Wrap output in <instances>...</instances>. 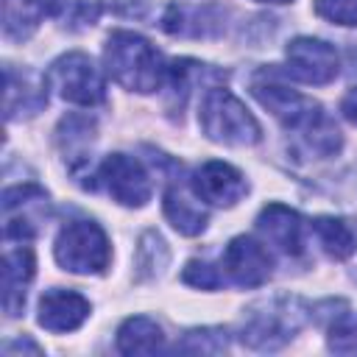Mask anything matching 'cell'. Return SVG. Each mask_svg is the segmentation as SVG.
Returning a JSON list of instances; mask_svg holds the SVG:
<instances>
[{"label": "cell", "mask_w": 357, "mask_h": 357, "mask_svg": "<svg viewBox=\"0 0 357 357\" xmlns=\"http://www.w3.org/2000/svg\"><path fill=\"white\" fill-rule=\"evenodd\" d=\"M287 56V70L284 75L304 81V84H329L337 75V53L329 42L312 39V36H298L284 47Z\"/></svg>", "instance_id": "cell-7"}, {"label": "cell", "mask_w": 357, "mask_h": 357, "mask_svg": "<svg viewBox=\"0 0 357 357\" xmlns=\"http://www.w3.org/2000/svg\"><path fill=\"white\" fill-rule=\"evenodd\" d=\"M259 3H290V0H259Z\"/></svg>", "instance_id": "cell-27"}, {"label": "cell", "mask_w": 357, "mask_h": 357, "mask_svg": "<svg viewBox=\"0 0 357 357\" xmlns=\"http://www.w3.org/2000/svg\"><path fill=\"white\" fill-rule=\"evenodd\" d=\"M296 301H268L262 312H254L243 326V343L251 349H279L293 337L301 324V312L293 310Z\"/></svg>", "instance_id": "cell-8"}, {"label": "cell", "mask_w": 357, "mask_h": 357, "mask_svg": "<svg viewBox=\"0 0 357 357\" xmlns=\"http://www.w3.org/2000/svg\"><path fill=\"white\" fill-rule=\"evenodd\" d=\"M6 120H14L20 114H36L47 103V81L22 70L17 73L11 64H6Z\"/></svg>", "instance_id": "cell-15"}, {"label": "cell", "mask_w": 357, "mask_h": 357, "mask_svg": "<svg viewBox=\"0 0 357 357\" xmlns=\"http://www.w3.org/2000/svg\"><path fill=\"white\" fill-rule=\"evenodd\" d=\"M329 349L337 354H357V315H340L332 324Z\"/></svg>", "instance_id": "cell-24"}, {"label": "cell", "mask_w": 357, "mask_h": 357, "mask_svg": "<svg viewBox=\"0 0 357 357\" xmlns=\"http://www.w3.org/2000/svg\"><path fill=\"white\" fill-rule=\"evenodd\" d=\"M47 209V192L36 184H17L3 192V231L6 240L33 237Z\"/></svg>", "instance_id": "cell-9"}, {"label": "cell", "mask_w": 357, "mask_h": 357, "mask_svg": "<svg viewBox=\"0 0 357 357\" xmlns=\"http://www.w3.org/2000/svg\"><path fill=\"white\" fill-rule=\"evenodd\" d=\"M340 112H343L346 120L357 123V86H351V89L346 92V98H343V103H340Z\"/></svg>", "instance_id": "cell-26"}, {"label": "cell", "mask_w": 357, "mask_h": 357, "mask_svg": "<svg viewBox=\"0 0 357 357\" xmlns=\"http://www.w3.org/2000/svg\"><path fill=\"white\" fill-rule=\"evenodd\" d=\"M47 6L42 0H3V36L25 42L42 22Z\"/></svg>", "instance_id": "cell-20"}, {"label": "cell", "mask_w": 357, "mask_h": 357, "mask_svg": "<svg viewBox=\"0 0 357 357\" xmlns=\"http://www.w3.org/2000/svg\"><path fill=\"white\" fill-rule=\"evenodd\" d=\"M56 262L70 273H100L109 265V240L95 220L67 223L53 245Z\"/></svg>", "instance_id": "cell-4"}, {"label": "cell", "mask_w": 357, "mask_h": 357, "mask_svg": "<svg viewBox=\"0 0 357 357\" xmlns=\"http://www.w3.org/2000/svg\"><path fill=\"white\" fill-rule=\"evenodd\" d=\"M162 28L173 36H218L223 31V11L215 6H170Z\"/></svg>", "instance_id": "cell-16"}, {"label": "cell", "mask_w": 357, "mask_h": 357, "mask_svg": "<svg viewBox=\"0 0 357 357\" xmlns=\"http://www.w3.org/2000/svg\"><path fill=\"white\" fill-rule=\"evenodd\" d=\"M165 346V335L162 326L145 315H134L128 321H123V326L117 329V349L123 354H156Z\"/></svg>", "instance_id": "cell-19"}, {"label": "cell", "mask_w": 357, "mask_h": 357, "mask_svg": "<svg viewBox=\"0 0 357 357\" xmlns=\"http://www.w3.org/2000/svg\"><path fill=\"white\" fill-rule=\"evenodd\" d=\"M45 81L61 100L78 103V106H95L106 98V81L95 61L86 53H64L59 56L47 73Z\"/></svg>", "instance_id": "cell-5"}, {"label": "cell", "mask_w": 357, "mask_h": 357, "mask_svg": "<svg viewBox=\"0 0 357 357\" xmlns=\"http://www.w3.org/2000/svg\"><path fill=\"white\" fill-rule=\"evenodd\" d=\"M103 64L112 81L131 92H153L162 86L167 67L159 50L134 31H114L103 47Z\"/></svg>", "instance_id": "cell-2"}, {"label": "cell", "mask_w": 357, "mask_h": 357, "mask_svg": "<svg viewBox=\"0 0 357 357\" xmlns=\"http://www.w3.org/2000/svg\"><path fill=\"white\" fill-rule=\"evenodd\" d=\"M98 181L123 206H145L151 201V178L128 153H109L98 167Z\"/></svg>", "instance_id": "cell-6"}, {"label": "cell", "mask_w": 357, "mask_h": 357, "mask_svg": "<svg viewBox=\"0 0 357 357\" xmlns=\"http://www.w3.org/2000/svg\"><path fill=\"white\" fill-rule=\"evenodd\" d=\"M315 14L335 25H357V0H315Z\"/></svg>", "instance_id": "cell-25"}, {"label": "cell", "mask_w": 357, "mask_h": 357, "mask_svg": "<svg viewBox=\"0 0 357 357\" xmlns=\"http://www.w3.org/2000/svg\"><path fill=\"white\" fill-rule=\"evenodd\" d=\"M190 187H192V195L206 201V204H215V206H234L245 192H248V184L243 178V173L226 162H204L192 178H190Z\"/></svg>", "instance_id": "cell-11"}, {"label": "cell", "mask_w": 357, "mask_h": 357, "mask_svg": "<svg viewBox=\"0 0 357 357\" xmlns=\"http://www.w3.org/2000/svg\"><path fill=\"white\" fill-rule=\"evenodd\" d=\"M165 218L178 234H187V237H195L206 229V209L190 201L178 184H170L165 192Z\"/></svg>", "instance_id": "cell-18"}, {"label": "cell", "mask_w": 357, "mask_h": 357, "mask_svg": "<svg viewBox=\"0 0 357 357\" xmlns=\"http://www.w3.org/2000/svg\"><path fill=\"white\" fill-rule=\"evenodd\" d=\"M251 92L287 131L298 134V139L310 153L332 156L340 148V128L324 112V106L315 103L312 98L284 86L282 81H273L271 73L257 75L251 84Z\"/></svg>", "instance_id": "cell-1"}, {"label": "cell", "mask_w": 357, "mask_h": 357, "mask_svg": "<svg viewBox=\"0 0 357 357\" xmlns=\"http://www.w3.org/2000/svg\"><path fill=\"white\" fill-rule=\"evenodd\" d=\"M312 231L318 237V243L324 245V251L332 257V259H346L351 251H354V231L346 220L340 218H315L312 220Z\"/></svg>", "instance_id": "cell-21"}, {"label": "cell", "mask_w": 357, "mask_h": 357, "mask_svg": "<svg viewBox=\"0 0 357 357\" xmlns=\"http://www.w3.org/2000/svg\"><path fill=\"white\" fill-rule=\"evenodd\" d=\"M229 346V337L223 329H192L184 335L181 343H176L178 351H201V354H218V351H226Z\"/></svg>", "instance_id": "cell-22"}, {"label": "cell", "mask_w": 357, "mask_h": 357, "mask_svg": "<svg viewBox=\"0 0 357 357\" xmlns=\"http://www.w3.org/2000/svg\"><path fill=\"white\" fill-rule=\"evenodd\" d=\"M181 279L187 284H192V287H201V290H215V287H220L226 282L223 268H215L212 262H204V259H190L184 265Z\"/></svg>", "instance_id": "cell-23"}, {"label": "cell", "mask_w": 357, "mask_h": 357, "mask_svg": "<svg viewBox=\"0 0 357 357\" xmlns=\"http://www.w3.org/2000/svg\"><path fill=\"white\" fill-rule=\"evenodd\" d=\"M59 148L67 159V165L73 170H78L81 165L89 162V145L95 139V120L84 117V114H70L59 123Z\"/></svg>", "instance_id": "cell-17"}, {"label": "cell", "mask_w": 357, "mask_h": 357, "mask_svg": "<svg viewBox=\"0 0 357 357\" xmlns=\"http://www.w3.org/2000/svg\"><path fill=\"white\" fill-rule=\"evenodd\" d=\"M257 231L279 251L296 257L304 251V223L301 215L284 204H268L257 218Z\"/></svg>", "instance_id": "cell-12"}, {"label": "cell", "mask_w": 357, "mask_h": 357, "mask_svg": "<svg viewBox=\"0 0 357 357\" xmlns=\"http://www.w3.org/2000/svg\"><path fill=\"white\" fill-rule=\"evenodd\" d=\"M220 268H223V276H229L234 284L257 287V284L268 282L273 259H271V254H268V248L262 243H257L254 237L240 234L226 245Z\"/></svg>", "instance_id": "cell-10"}, {"label": "cell", "mask_w": 357, "mask_h": 357, "mask_svg": "<svg viewBox=\"0 0 357 357\" xmlns=\"http://www.w3.org/2000/svg\"><path fill=\"white\" fill-rule=\"evenodd\" d=\"M89 318V301L75 290L53 287L39 298V326L47 332H73Z\"/></svg>", "instance_id": "cell-13"}, {"label": "cell", "mask_w": 357, "mask_h": 357, "mask_svg": "<svg viewBox=\"0 0 357 357\" xmlns=\"http://www.w3.org/2000/svg\"><path fill=\"white\" fill-rule=\"evenodd\" d=\"M33 279V251L28 245H6L3 251V310L17 318L25 307V290Z\"/></svg>", "instance_id": "cell-14"}, {"label": "cell", "mask_w": 357, "mask_h": 357, "mask_svg": "<svg viewBox=\"0 0 357 357\" xmlns=\"http://www.w3.org/2000/svg\"><path fill=\"white\" fill-rule=\"evenodd\" d=\"M198 123L204 134L220 145H257L262 137L259 123L245 109V103L223 86H212L204 92Z\"/></svg>", "instance_id": "cell-3"}]
</instances>
